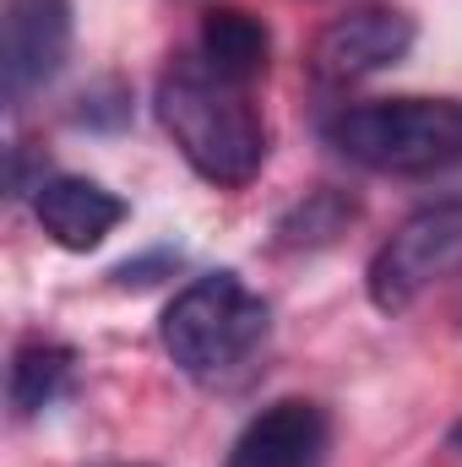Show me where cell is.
<instances>
[{
    "label": "cell",
    "mask_w": 462,
    "mask_h": 467,
    "mask_svg": "<svg viewBox=\"0 0 462 467\" xmlns=\"http://www.w3.org/2000/svg\"><path fill=\"white\" fill-rule=\"evenodd\" d=\"M267 55H272V33L261 16L239 11V5H213L202 16L196 33V60L207 71H218L234 88H250L256 77H267Z\"/></svg>",
    "instance_id": "cell-9"
},
{
    "label": "cell",
    "mask_w": 462,
    "mask_h": 467,
    "mask_svg": "<svg viewBox=\"0 0 462 467\" xmlns=\"http://www.w3.org/2000/svg\"><path fill=\"white\" fill-rule=\"evenodd\" d=\"M158 119L174 136L180 158L207 185L239 191L267 163V125L250 109L245 88H234L218 71H207L196 55L174 60L158 77Z\"/></svg>",
    "instance_id": "cell-1"
},
{
    "label": "cell",
    "mask_w": 462,
    "mask_h": 467,
    "mask_svg": "<svg viewBox=\"0 0 462 467\" xmlns=\"http://www.w3.org/2000/svg\"><path fill=\"white\" fill-rule=\"evenodd\" d=\"M71 364H77V353L66 343H44V337L22 343L11 353V413L33 419V413L55 408L66 397V386H71Z\"/></svg>",
    "instance_id": "cell-10"
},
{
    "label": "cell",
    "mask_w": 462,
    "mask_h": 467,
    "mask_svg": "<svg viewBox=\"0 0 462 467\" xmlns=\"http://www.w3.org/2000/svg\"><path fill=\"white\" fill-rule=\"evenodd\" d=\"M359 218V202L348 191H310L299 207H289L278 218V244L283 250H316V244H332L343 239L348 223Z\"/></svg>",
    "instance_id": "cell-11"
},
{
    "label": "cell",
    "mask_w": 462,
    "mask_h": 467,
    "mask_svg": "<svg viewBox=\"0 0 462 467\" xmlns=\"http://www.w3.org/2000/svg\"><path fill=\"white\" fill-rule=\"evenodd\" d=\"M33 218L60 250H99L110 234L125 223V202L115 191H104L99 180H77V174H55L38 180L33 191Z\"/></svg>",
    "instance_id": "cell-8"
},
{
    "label": "cell",
    "mask_w": 462,
    "mask_h": 467,
    "mask_svg": "<svg viewBox=\"0 0 462 467\" xmlns=\"http://www.w3.org/2000/svg\"><path fill=\"white\" fill-rule=\"evenodd\" d=\"M327 141L370 174H441L462 163V104L446 99H375L327 119Z\"/></svg>",
    "instance_id": "cell-3"
},
{
    "label": "cell",
    "mask_w": 462,
    "mask_h": 467,
    "mask_svg": "<svg viewBox=\"0 0 462 467\" xmlns=\"http://www.w3.org/2000/svg\"><path fill=\"white\" fill-rule=\"evenodd\" d=\"M414 49V16L408 11H392V5H359L348 16H332L316 44H310V71L316 82H359V77H375L386 66H397L403 55Z\"/></svg>",
    "instance_id": "cell-5"
},
{
    "label": "cell",
    "mask_w": 462,
    "mask_h": 467,
    "mask_svg": "<svg viewBox=\"0 0 462 467\" xmlns=\"http://www.w3.org/2000/svg\"><path fill=\"white\" fill-rule=\"evenodd\" d=\"M267 327H272V310L261 294L239 283V272H207L174 294L158 332L180 375L202 386H224L267 343Z\"/></svg>",
    "instance_id": "cell-2"
},
{
    "label": "cell",
    "mask_w": 462,
    "mask_h": 467,
    "mask_svg": "<svg viewBox=\"0 0 462 467\" xmlns=\"http://www.w3.org/2000/svg\"><path fill=\"white\" fill-rule=\"evenodd\" d=\"M452 446H462V424H452Z\"/></svg>",
    "instance_id": "cell-13"
},
{
    "label": "cell",
    "mask_w": 462,
    "mask_h": 467,
    "mask_svg": "<svg viewBox=\"0 0 462 467\" xmlns=\"http://www.w3.org/2000/svg\"><path fill=\"white\" fill-rule=\"evenodd\" d=\"M327 451H332L327 408L310 397H278L239 430L224 467H327Z\"/></svg>",
    "instance_id": "cell-7"
},
{
    "label": "cell",
    "mask_w": 462,
    "mask_h": 467,
    "mask_svg": "<svg viewBox=\"0 0 462 467\" xmlns=\"http://www.w3.org/2000/svg\"><path fill=\"white\" fill-rule=\"evenodd\" d=\"M169 266H174V255L125 261V266H115V283H120V288H147V283H158V272H169Z\"/></svg>",
    "instance_id": "cell-12"
},
{
    "label": "cell",
    "mask_w": 462,
    "mask_h": 467,
    "mask_svg": "<svg viewBox=\"0 0 462 467\" xmlns=\"http://www.w3.org/2000/svg\"><path fill=\"white\" fill-rule=\"evenodd\" d=\"M115 467H147V462H115Z\"/></svg>",
    "instance_id": "cell-14"
},
{
    "label": "cell",
    "mask_w": 462,
    "mask_h": 467,
    "mask_svg": "<svg viewBox=\"0 0 462 467\" xmlns=\"http://www.w3.org/2000/svg\"><path fill=\"white\" fill-rule=\"evenodd\" d=\"M66 55H71V0H5L0 77L11 109H22L38 88H49Z\"/></svg>",
    "instance_id": "cell-6"
},
{
    "label": "cell",
    "mask_w": 462,
    "mask_h": 467,
    "mask_svg": "<svg viewBox=\"0 0 462 467\" xmlns=\"http://www.w3.org/2000/svg\"><path fill=\"white\" fill-rule=\"evenodd\" d=\"M462 261V202H436V207H419L403 229L392 234L370 272H364V288H370V305L397 316L408 310L441 272H452Z\"/></svg>",
    "instance_id": "cell-4"
}]
</instances>
